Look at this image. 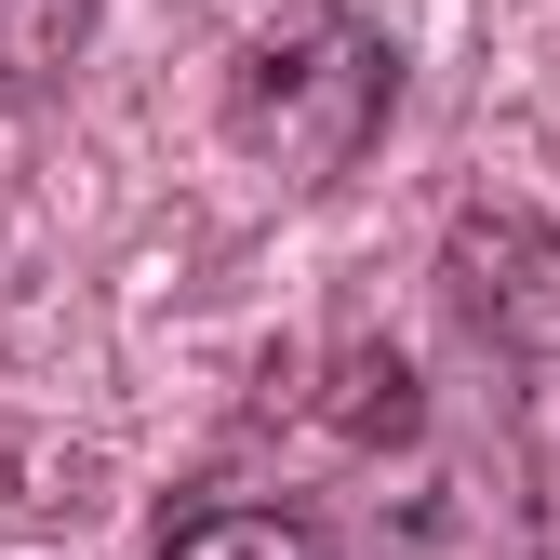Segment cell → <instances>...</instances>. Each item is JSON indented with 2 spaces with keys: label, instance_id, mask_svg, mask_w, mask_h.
<instances>
[{
  "label": "cell",
  "instance_id": "1",
  "mask_svg": "<svg viewBox=\"0 0 560 560\" xmlns=\"http://www.w3.org/2000/svg\"><path fill=\"white\" fill-rule=\"evenodd\" d=\"M387 120H400V40L347 0H294L228 54V148L294 187L361 174Z\"/></svg>",
  "mask_w": 560,
  "mask_h": 560
},
{
  "label": "cell",
  "instance_id": "2",
  "mask_svg": "<svg viewBox=\"0 0 560 560\" xmlns=\"http://www.w3.org/2000/svg\"><path fill=\"white\" fill-rule=\"evenodd\" d=\"M94 14L107 0H0V107H40L94 54Z\"/></svg>",
  "mask_w": 560,
  "mask_h": 560
},
{
  "label": "cell",
  "instance_id": "3",
  "mask_svg": "<svg viewBox=\"0 0 560 560\" xmlns=\"http://www.w3.org/2000/svg\"><path fill=\"white\" fill-rule=\"evenodd\" d=\"M161 560H347L307 508H200L161 534Z\"/></svg>",
  "mask_w": 560,
  "mask_h": 560
}]
</instances>
